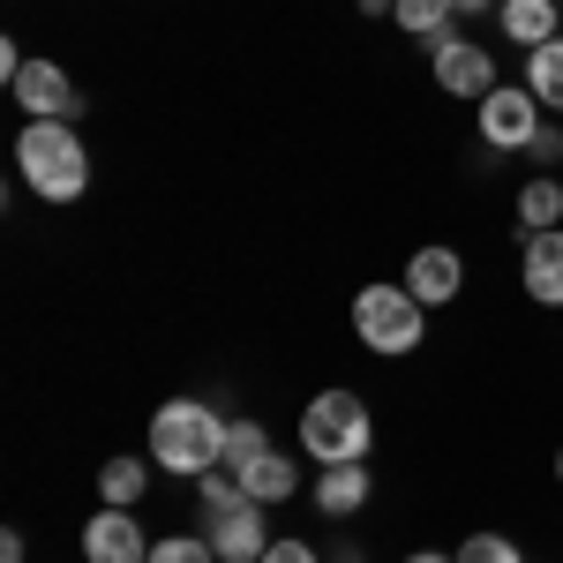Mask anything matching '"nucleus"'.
Segmentation results:
<instances>
[{"mask_svg":"<svg viewBox=\"0 0 563 563\" xmlns=\"http://www.w3.org/2000/svg\"><path fill=\"white\" fill-rule=\"evenodd\" d=\"M488 8H504V0H451V15H488Z\"/></svg>","mask_w":563,"mask_h":563,"instance_id":"obj_25","label":"nucleus"},{"mask_svg":"<svg viewBox=\"0 0 563 563\" xmlns=\"http://www.w3.org/2000/svg\"><path fill=\"white\" fill-rule=\"evenodd\" d=\"M526 90L541 98V113H563V38L526 53Z\"/></svg>","mask_w":563,"mask_h":563,"instance_id":"obj_18","label":"nucleus"},{"mask_svg":"<svg viewBox=\"0 0 563 563\" xmlns=\"http://www.w3.org/2000/svg\"><path fill=\"white\" fill-rule=\"evenodd\" d=\"M263 451H271L263 421H225V459H218V466H233V474H241V466H256Z\"/></svg>","mask_w":563,"mask_h":563,"instance_id":"obj_19","label":"nucleus"},{"mask_svg":"<svg viewBox=\"0 0 563 563\" xmlns=\"http://www.w3.org/2000/svg\"><path fill=\"white\" fill-rule=\"evenodd\" d=\"M0 563H23V533H15V526L0 533Z\"/></svg>","mask_w":563,"mask_h":563,"instance_id":"obj_24","label":"nucleus"},{"mask_svg":"<svg viewBox=\"0 0 563 563\" xmlns=\"http://www.w3.org/2000/svg\"><path fill=\"white\" fill-rule=\"evenodd\" d=\"M361 15H390V0H361Z\"/></svg>","mask_w":563,"mask_h":563,"instance_id":"obj_27","label":"nucleus"},{"mask_svg":"<svg viewBox=\"0 0 563 563\" xmlns=\"http://www.w3.org/2000/svg\"><path fill=\"white\" fill-rule=\"evenodd\" d=\"M84 563H151V533L135 526V511L98 504V519L84 526Z\"/></svg>","mask_w":563,"mask_h":563,"instance_id":"obj_8","label":"nucleus"},{"mask_svg":"<svg viewBox=\"0 0 563 563\" xmlns=\"http://www.w3.org/2000/svg\"><path fill=\"white\" fill-rule=\"evenodd\" d=\"M241 488H249V504H263V511H271V504H286V496L301 488V474L286 466V451H263L256 466H241Z\"/></svg>","mask_w":563,"mask_h":563,"instance_id":"obj_14","label":"nucleus"},{"mask_svg":"<svg viewBox=\"0 0 563 563\" xmlns=\"http://www.w3.org/2000/svg\"><path fill=\"white\" fill-rule=\"evenodd\" d=\"M519 278H526V301L563 308V225L526 233V241H519Z\"/></svg>","mask_w":563,"mask_h":563,"instance_id":"obj_9","label":"nucleus"},{"mask_svg":"<svg viewBox=\"0 0 563 563\" xmlns=\"http://www.w3.org/2000/svg\"><path fill=\"white\" fill-rule=\"evenodd\" d=\"M15 166H23V188L45 196V203H76L90 188V151L68 121H23L15 135Z\"/></svg>","mask_w":563,"mask_h":563,"instance_id":"obj_2","label":"nucleus"},{"mask_svg":"<svg viewBox=\"0 0 563 563\" xmlns=\"http://www.w3.org/2000/svg\"><path fill=\"white\" fill-rule=\"evenodd\" d=\"M8 90H15V106H23L31 121H76V113H84L76 76H68L60 60H23V68L8 76Z\"/></svg>","mask_w":563,"mask_h":563,"instance_id":"obj_7","label":"nucleus"},{"mask_svg":"<svg viewBox=\"0 0 563 563\" xmlns=\"http://www.w3.org/2000/svg\"><path fill=\"white\" fill-rule=\"evenodd\" d=\"M429 60H435V90H443V98L481 106V98L496 90V60H488V45H474L466 31H443V38L429 45Z\"/></svg>","mask_w":563,"mask_h":563,"instance_id":"obj_5","label":"nucleus"},{"mask_svg":"<svg viewBox=\"0 0 563 563\" xmlns=\"http://www.w3.org/2000/svg\"><path fill=\"white\" fill-rule=\"evenodd\" d=\"M406 286H413V301L421 308H443L466 294V263L451 256V249H421V256L406 263Z\"/></svg>","mask_w":563,"mask_h":563,"instance_id":"obj_11","label":"nucleus"},{"mask_svg":"<svg viewBox=\"0 0 563 563\" xmlns=\"http://www.w3.org/2000/svg\"><path fill=\"white\" fill-rule=\"evenodd\" d=\"M218 459H225V421L203 398H166L151 413V466H166L180 481H203Z\"/></svg>","mask_w":563,"mask_h":563,"instance_id":"obj_1","label":"nucleus"},{"mask_svg":"<svg viewBox=\"0 0 563 563\" xmlns=\"http://www.w3.org/2000/svg\"><path fill=\"white\" fill-rule=\"evenodd\" d=\"M151 563H218L211 533H166V541H151Z\"/></svg>","mask_w":563,"mask_h":563,"instance_id":"obj_20","label":"nucleus"},{"mask_svg":"<svg viewBox=\"0 0 563 563\" xmlns=\"http://www.w3.org/2000/svg\"><path fill=\"white\" fill-rule=\"evenodd\" d=\"M496 23H504V38L511 45H549V38H563V0H504L496 8Z\"/></svg>","mask_w":563,"mask_h":563,"instance_id":"obj_12","label":"nucleus"},{"mask_svg":"<svg viewBox=\"0 0 563 563\" xmlns=\"http://www.w3.org/2000/svg\"><path fill=\"white\" fill-rule=\"evenodd\" d=\"M556 481H563V451H556Z\"/></svg>","mask_w":563,"mask_h":563,"instance_id":"obj_28","label":"nucleus"},{"mask_svg":"<svg viewBox=\"0 0 563 563\" xmlns=\"http://www.w3.org/2000/svg\"><path fill=\"white\" fill-rule=\"evenodd\" d=\"M474 113H481V143L488 151H533V135H541V98L519 84H496Z\"/></svg>","mask_w":563,"mask_h":563,"instance_id":"obj_6","label":"nucleus"},{"mask_svg":"<svg viewBox=\"0 0 563 563\" xmlns=\"http://www.w3.org/2000/svg\"><path fill=\"white\" fill-rule=\"evenodd\" d=\"M406 563H459V556H443V549H413Z\"/></svg>","mask_w":563,"mask_h":563,"instance_id":"obj_26","label":"nucleus"},{"mask_svg":"<svg viewBox=\"0 0 563 563\" xmlns=\"http://www.w3.org/2000/svg\"><path fill=\"white\" fill-rule=\"evenodd\" d=\"M263 563H316V549H308V541H271Z\"/></svg>","mask_w":563,"mask_h":563,"instance_id":"obj_23","label":"nucleus"},{"mask_svg":"<svg viewBox=\"0 0 563 563\" xmlns=\"http://www.w3.org/2000/svg\"><path fill=\"white\" fill-rule=\"evenodd\" d=\"M549 225H563V180L556 174H533L519 188V241H526V233H549Z\"/></svg>","mask_w":563,"mask_h":563,"instance_id":"obj_16","label":"nucleus"},{"mask_svg":"<svg viewBox=\"0 0 563 563\" xmlns=\"http://www.w3.org/2000/svg\"><path fill=\"white\" fill-rule=\"evenodd\" d=\"M211 549H218V563H263V549H271L263 504H233V511H218V519H211Z\"/></svg>","mask_w":563,"mask_h":563,"instance_id":"obj_10","label":"nucleus"},{"mask_svg":"<svg viewBox=\"0 0 563 563\" xmlns=\"http://www.w3.org/2000/svg\"><path fill=\"white\" fill-rule=\"evenodd\" d=\"M143 488H151V459H106L98 466V504H113V511H135Z\"/></svg>","mask_w":563,"mask_h":563,"instance_id":"obj_15","label":"nucleus"},{"mask_svg":"<svg viewBox=\"0 0 563 563\" xmlns=\"http://www.w3.org/2000/svg\"><path fill=\"white\" fill-rule=\"evenodd\" d=\"M459 563H526V556L504 541V533H474V541L459 549Z\"/></svg>","mask_w":563,"mask_h":563,"instance_id":"obj_21","label":"nucleus"},{"mask_svg":"<svg viewBox=\"0 0 563 563\" xmlns=\"http://www.w3.org/2000/svg\"><path fill=\"white\" fill-rule=\"evenodd\" d=\"M390 23H398L406 38H421V45H435L443 31H459L451 0H390Z\"/></svg>","mask_w":563,"mask_h":563,"instance_id":"obj_17","label":"nucleus"},{"mask_svg":"<svg viewBox=\"0 0 563 563\" xmlns=\"http://www.w3.org/2000/svg\"><path fill=\"white\" fill-rule=\"evenodd\" d=\"M368 504V466L353 459V466H323V481H316V511L323 519H353Z\"/></svg>","mask_w":563,"mask_h":563,"instance_id":"obj_13","label":"nucleus"},{"mask_svg":"<svg viewBox=\"0 0 563 563\" xmlns=\"http://www.w3.org/2000/svg\"><path fill=\"white\" fill-rule=\"evenodd\" d=\"M526 158H541V166H556V158H563V129H549V121H541V135H533V151H526Z\"/></svg>","mask_w":563,"mask_h":563,"instance_id":"obj_22","label":"nucleus"},{"mask_svg":"<svg viewBox=\"0 0 563 563\" xmlns=\"http://www.w3.org/2000/svg\"><path fill=\"white\" fill-rule=\"evenodd\" d=\"M368 443H376V421H368L361 390H316L301 406V451L316 466H353V459H368Z\"/></svg>","mask_w":563,"mask_h":563,"instance_id":"obj_3","label":"nucleus"},{"mask_svg":"<svg viewBox=\"0 0 563 563\" xmlns=\"http://www.w3.org/2000/svg\"><path fill=\"white\" fill-rule=\"evenodd\" d=\"M421 331H429V308L413 301V286L376 278V286H361V294H353V339H361L368 353L398 361V353L421 346Z\"/></svg>","mask_w":563,"mask_h":563,"instance_id":"obj_4","label":"nucleus"}]
</instances>
